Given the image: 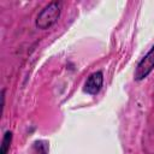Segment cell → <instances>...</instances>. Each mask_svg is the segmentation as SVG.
Returning <instances> with one entry per match:
<instances>
[{"label": "cell", "mask_w": 154, "mask_h": 154, "mask_svg": "<svg viewBox=\"0 0 154 154\" xmlns=\"http://www.w3.org/2000/svg\"><path fill=\"white\" fill-rule=\"evenodd\" d=\"M48 150H47V146L45 142L42 141H37L34 143V147H32V154H47Z\"/></svg>", "instance_id": "5b68a950"}, {"label": "cell", "mask_w": 154, "mask_h": 154, "mask_svg": "<svg viewBox=\"0 0 154 154\" xmlns=\"http://www.w3.org/2000/svg\"><path fill=\"white\" fill-rule=\"evenodd\" d=\"M102 83H103L102 72H100V71L94 72L87 78L85 84H84V91L90 94V95H95L100 91V89L102 87Z\"/></svg>", "instance_id": "3957f363"}, {"label": "cell", "mask_w": 154, "mask_h": 154, "mask_svg": "<svg viewBox=\"0 0 154 154\" xmlns=\"http://www.w3.org/2000/svg\"><path fill=\"white\" fill-rule=\"evenodd\" d=\"M11 141H12V132L11 131H6L2 141H1V149H0V154H7L10 146H11Z\"/></svg>", "instance_id": "277c9868"}, {"label": "cell", "mask_w": 154, "mask_h": 154, "mask_svg": "<svg viewBox=\"0 0 154 154\" xmlns=\"http://www.w3.org/2000/svg\"><path fill=\"white\" fill-rule=\"evenodd\" d=\"M154 69V46L152 49L147 53V55L138 63L136 70H135V79L136 81H142Z\"/></svg>", "instance_id": "7a4b0ae2"}, {"label": "cell", "mask_w": 154, "mask_h": 154, "mask_svg": "<svg viewBox=\"0 0 154 154\" xmlns=\"http://www.w3.org/2000/svg\"><path fill=\"white\" fill-rule=\"evenodd\" d=\"M61 6L63 4L60 1H52L45 6L36 18V26L38 29H48L55 24L60 17Z\"/></svg>", "instance_id": "6da1fadb"}]
</instances>
